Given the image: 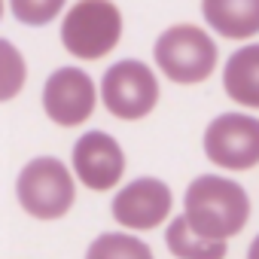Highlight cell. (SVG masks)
<instances>
[{
    "mask_svg": "<svg viewBox=\"0 0 259 259\" xmlns=\"http://www.w3.org/2000/svg\"><path fill=\"white\" fill-rule=\"evenodd\" d=\"M204 156L226 171H250L259 165V119L247 113H223L204 132Z\"/></svg>",
    "mask_w": 259,
    "mask_h": 259,
    "instance_id": "obj_6",
    "label": "cell"
},
{
    "mask_svg": "<svg viewBox=\"0 0 259 259\" xmlns=\"http://www.w3.org/2000/svg\"><path fill=\"white\" fill-rule=\"evenodd\" d=\"M85 259H156V256H153L150 244L135 238V235L104 232L89 244Z\"/></svg>",
    "mask_w": 259,
    "mask_h": 259,
    "instance_id": "obj_13",
    "label": "cell"
},
{
    "mask_svg": "<svg viewBox=\"0 0 259 259\" xmlns=\"http://www.w3.org/2000/svg\"><path fill=\"white\" fill-rule=\"evenodd\" d=\"M174 195L159 177H138L122 186L113 198V220L132 232H150L171 217Z\"/></svg>",
    "mask_w": 259,
    "mask_h": 259,
    "instance_id": "obj_8",
    "label": "cell"
},
{
    "mask_svg": "<svg viewBox=\"0 0 259 259\" xmlns=\"http://www.w3.org/2000/svg\"><path fill=\"white\" fill-rule=\"evenodd\" d=\"M98 104L95 79L82 67H58L43 85V110L61 128L82 125Z\"/></svg>",
    "mask_w": 259,
    "mask_h": 259,
    "instance_id": "obj_7",
    "label": "cell"
},
{
    "mask_svg": "<svg viewBox=\"0 0 259 259\" xmlns=\"http://www.w3.org/2000/svg\"><path fill=\"white\" fill-rule=\"evenodd\" d=\"M16 195L22 210L34 220H61L76 201V183L64 162L55 156H37L19 171Z\"/></svg>",
    "mask_w": 259,
    "mask_h": 259,
    "instance_id": "obj_4",
    "label": "cell"
},
{
    "mask_svg": "<svg viewBox=\"0 0 259 259\" xmlns=\"http://www.w3.org/2000/svg\"><path fill=\"white\" fill-rule=\"evenodd\" d=\"M25 82H28L25 55L10 40L0 37V104L19 98V92L25 89Z\"/></svg>",
    "mask_w": 259,
    "mask_h": 259,
    "instance_id": "obj_14",
    "label": "cell"
},
{
    "mask_svg": "<svg viewBox=\"0 0 259 259\" xmlns=\"http://www.w3.org/2000/svg\"><path fill=\"white\" fill-rule=\"evenodd\" d=\"M165 244L174 253V259H226V250H229L226 241H213V238L192 232L183 213L171 220L165 232Z\"/></svg>",
    "mask_w": 259,
    "mask_h": 259,
    "instance_id": "obj_12",
    "label": "cell"
},
{
    "mask_svg": "<svg viewBox=\"0 0 259 259\" xmlns=\"http://www.w3.org/2000/svg\"><path fill=\"white\" fill-rule=\"evenodd\" d=\"M201 16L223 40H253L259 34V0H201Z\"/></svg>",
    "mask_w": 259,
    "mask_h": 259,
    "instance_id": "obj_10",
    "label": "cell"
},
{
    "mask_svg": "<svg viewBox=\"0 0 259 259\" xmlns=\"http://www.w3.org/2000/svg\"><path fill=\"white\" fill-rule=\"evenodd\" d=\"M67 7V0H10L13 16L28 28H43L52 19H58Z\"/></svg>",
    "mask_w": 259,
    "mask_h": 259,
    "instance_id": "obj_15",
    "label": "cell"
},
{
    "mask_svg": "<svg viewBox=\"0 0 259 259\" xmlns=\"http://www.w3.org/2000/svg\"><path fill=\"white\" fill-rule=\"evenodd\" d=\"M101 101L107 113L122 122H138L150 116L159 104V79L150 64L138 58H125L107 67L101 76Z\"/></svg>",
    "mask_w": 259,
    "mask_h": 259,
    "instance_id": "obj_5",
    "label": "cell"
},
{
    "mask_svg": "<svg viewBox=\"0 0 259 259\" xmlns=\"http://www.w3.org/2000/svg\"><path fill=\"white\" fill-rule=\"evenodd\" d=\"M247 259H259V235L253 238V244H250V250H247Z\"/></svg>",
    "mask_w": 259,
    "mask_h": 259,
    "instance_id": "obj_16",
    "label": "cell"
},
{
    "mask_svg": "<svg viewBox=\"0 0 259 259\" xmlns=\"http://www.w3.org/2000/svg\"><path fill=\"white\" fill-rule=\"evenodd\" d=\"M153 55H156L159 70L177 85L204 82L217 70V61H220L217 43L198 25H174L162 31V37L153 46Z\"/></svg>",
    "mask_w": 259,
    "mask_h": 259,
    "instance_id": "obj_3",
    "label": "cell"
},
{
    "mask_svg": "<svg viewBox=\"0 0 259 259\" xmlns=\"http://www.w3.org/2000/svg\"><path fill=\"white\" fill-rule=\"evenodd\" d=\"M0 19H4V0H0Z\"/></svg>",
    "mask_w": 259,
    "mask_h": 259,
    "instance_id": "obj_17",
    "label": "cell"
},
{
    "mask_svg": "<svg viewBox=\"0 0 259 259\" xmlns=\"http://www.w3.org/2000/svg\"><path fill=\"white\" fill-rule=\"evenodd\" d=\"M122 28V10L113 0H76L61 19V43L79 61H101L119 46Z\"/></svg>",
    "mask_w": 259,
    "mask_h": 259,
    "instance_id": "obj_2",
    "label": "cell"
},
{
    "mask_svg": "<svg viewBox=\"0 0 259 259\" xmlns=\"http://www.w3.org/2000/svg\"><path fill=\"white\" fill-rule=\"evenodd\" d=\"M183 217L192 232L213 241H229L241 235L250 220L247 189L235 180L201 174L189 183L183 195Z\"/></svg>",
    "mask_w": 259,
    "mask_h": 259,
    "instance_id": "obj_1",
    "label": "cell"
},
{
    "mask_svg": "<svg viewBox=\"0 0 259 259\" xmlns=\"http://www.w3.org/2000/svg\"><path fill=\"white\" fill-rule=\"evenodd\" d=\"M223 89L235 104L259 110V43H247L229 55L223 67Z\"/></svg>",
    "mask_w": 259,
    "mask_h": 259,
    "instance_id": "obj_11",
    "label": "cell"
},
{
    "mask_svg": "<svg viewBox=\"0 0 259 259\" xmlns=\"http://www.w3.org/2000/svg\"><path fill=\"white\" fill-rule=\"evenodd\" d=\"M73 174L92 192H107L125 177V150L107 132H85L73 144Z\"/></svg>",
    "mask_w": 259,
    "mask_h": 259,
    "instance_id": "obj_9",
    "label": "cell"
}]
</instances>
